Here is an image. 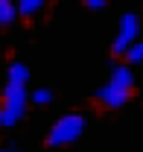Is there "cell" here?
Returning <instances> with one entry per match:
<instances>
[{
	"instance_id": "cell-12",
	"label": "cell",
	"mask_w": 143,
	"mask_h": 152,
	"mask_svg": "<svg viewBox=\"0 0 143 152\" xmlns=\"http://www.w3.org/2000/svg\"><path fill=\"white\" fill-rule=\"evenodd\" d=\"M0 152H15V149H0Z\"/></svg>"
},
{
	"instance_id": "cell-9",
	"label": "cell",
	"mask_w": 143,
	"mask_h": 152,
	"mask_svg": "<svg viewBox=\"0 0 143 152\" xmlns=\"http://www.w3.org/2000/svg\"><path fill=\"white\" fill-rule=\"evenodd\" d=\"M29 99H32L35 105H50V102H53V91H50V88H38V91L29 94Z\"/></svg>"
},
{
	"instance_id": "cell-11",
	"label": "cell",
	"mask_w": 143,
	"mask_h": 152,
	"mask_svg": "<svg viewBox=\"0 0 143 152\" xmlns=\"http://www.w3.org/2000/svg\"><path fill=\"white\" fill-rule=\"evenodd\" d=\"M105 3H108V0H85V6H88V9H93V12L105 9Z\"/></svg>"
},
{
	"instance_id": "cell-5",
	"label": "cell",
	"mask_w": 143,
	"mask_h": 152,
	"mask_svg": "<svg viewBox=\"0 0 143 152\" xmlns=\"http://www.w3.org/2000/svg\"><path fill=\"white\" fill-rule=\"evenodd\" d=\"M111 85H114V88H123V91H131V88H134L131 67H128V64H114V67H111Z\"/></svg>"
},
{
	"instance_id": "cell-8",
	"label": "cell",
	"mask_w": 143,
	"mask_h": 152,
	"mask_svg": "<svg viewBox=\"0 0 143 152\" xmlns=\"http://www.w3.org/2000/svg\"><path fill=\"white\" fill-rule=\"evenodd\" d=\"M47 0H18V12L20 18H35L38 12H41V6H44Z\"/></svg>"
},
{
	"instance_id": "cell-2",
	"label": "cell",
	"mask_w": 143,
	"mask_h": 152,
	"mask_svg": "<svg viewBox=\"0 0 143 152\" xmlns=\"http://www.w3.org/2000/svg\"><path fill=\"white\" fill-rule=\"evenodd\" d=\"M82 132H85V117L79 111L64 114V117H58L53 123V129L47 134V146H67L73 140H79Z\"/></svg>"
},
{
	"instance_id": "cell-7",
	"label": "cell",
	"mask_w": 143,
	"mask_h": 152,
	"mask_svg": "<svg viewBox=\"0 0 143 152\" xmlns=\"http://www.w3.org/2000/svg\"><path fill=\"white\" fill-rule=\"evenodd\" d=\"M26 79H29V67H26L23 61H12V64H9V82L26 85Z\"/></svg>"
},
{
	"instance_id": "cell-4",
	"label": "cell",
	"mask_w": 143,
	"mask_h": 152,
	"mask_svg": "<svg viewBox=\"0 0 143 152\" xmlns=\"http://www.w3.org/2000/svg\"><path fill=\"white\" fill-rule=\"evenodd\" d=\"M128 99H131V91L114 88L111 82H108V85H102V88L96 91V102H99V105H105V108H123Z\"/></svg>"
},
{
	"instance_id": "cell-10",
	"label": "cell",
	"mask_w": 143,
	"mask_h": 152,
	"mask_svg": "<svg viewBox=\"0 0 143 152\" xmlns=\"http://www.w3.org/2000/svg\"><path fill=\"white\" fill-rule=\"evenodd\" d=\"M125 61H128V64H137V61H143V41H134V44L128 47Z\"/></svg>"
},
{
	"instance_id": "cell-3",
	"label": "cell",
	"mask_w": 143,
	"mask_h": 152,
	"mask_svg": "<svg viewBox=\"0 0 143 152\" xmlns=\"http://www.w3.org/2000/svg\"><path fill=\"white\" fill-rule=\"evenodd\" d=\"M137 32H140V18L134 12H125L123 18H120V29H117V38L111 44V53L114 56H125L128 47L137 41Z\"/></svg>"
},
{
	"instance_id": "cell-6",
	"label": "cell",
	"mask_w": 143,
	"mask_h": 152,
	"mask_svg": "<svg viewBox=\"0 0 143 152\" xmlns=\"http://www.w3.org/2000/svg\"><path fill=\"white\" fill-rule=\"evenodd\" d=\"M18 15V0H0V26H12Z\"/></svg>"
},
{
	"instance_id": "cell-1",
	"label": "cell",
	"mask_w": 143,
	"mask_h": 152,
	"mask_svg": "<svg viewBox=\"0 0 143 152\" xmlns=\"http://www.w3.org/2000/svg\"><path fill=\"white\" fill-rule=\"evenodd\" d=\"M26 102H29L26 85L6 82V88H3V105H0V126H15L26 114Z\"/></svg>"
}]
</instances>
